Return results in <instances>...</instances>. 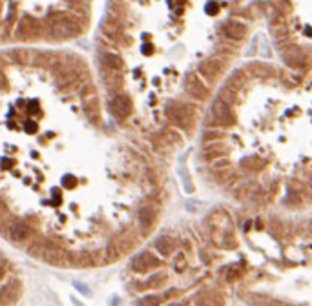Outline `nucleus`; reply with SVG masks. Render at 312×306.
Segmentation results:
<instances>
[{"label":"nucleus","instance_id":"obj_1","mask_svg":"<svg viewBox=\"0 0 312 306\" xmlns=\"http://www.w3.org/2000/svg\"><path fill=\"white\" fill-rule=\"evenodd\" d=\"M48 33L51 39L55 40H68L73 39L77 35L84 31V24L80 22V18L69 13H59V15H51L48 18Z\"/></svg>","mask_w":312,"mask_h":306},{"label":"nucleus","instance_id":"obj_2","mask_svg":"<svg viewBox=\"0 0 312 306\" xmlns=\"http://www.w3.org/2000/svg\"><path fill=\"white\" fill-rule=\"evenodd\" d=\"M44 35V26L40 20L33 17H22L15 29V39L18 40H35Z\"/></svg>","mask_w":312,"mask_h":306},{"label":"nucleus","instance_id":"obj_3","mask_svg":"<svg viewBox=\"0 0 312 306\" xmlns=\"http://www.w3.org/2000/svg\"><path fill=\"white\" fill-rule=\"evenodd\" d=\"M108 108L117 120H126L131 115L133 104H131L130 95H126V93H115V95L112 97V101H110Z\"/></svg>","mask_w":312,"mask_h":306},{"label":"nucleus","instance_id":"obj_4","mask_svg":"<svg viewBox=\"0 0 312 306\" xmlns=\"http://www.w3.org/2000/svg\"><path fill=\"white\" fill-rule=\"evenodd\" d=\"M7 235H9V239H11L13 243L24 244L31 239V235H33V228H31V224H28L26 221H13V222H9Z\"/></svg>","mask_w":312,"mask_h":306},{"label":"nucleus","instance_id":"obj_5","mask_svg":"<svg viewBox=\"0 0 312 306\" xmlns=\"http://www.w3.org/2000/svg\"><path fill=\"white\" fill-rule=\"evenodd\" d=\"M159 264H161V261L153 254H150V252H141V254H137L135 257L131 259L130 268L137 273H146L148 270L157 268Z\"/></svg>","mask_w":312,"mask_h":306},{"label":"nucleus","instance_id":"obj_6","mask_svg":"<svg viewBox=\"0 0 312 306\" xmlns=\"http://www.w3.org/2000/svg\"><path fill=\"white\" fill-rule=\"evenodd\" d=\"M22 294V286L18 281H9V283L0 286V306H11L13 303H17L18 297Z\"/></svg>","mask_w":312,"mask_h":306},{"label":"nucleus","instance_id":"obj_7","mask_svg":"<svg viewBox=\"0 0 312 306\" xmlns=\"http://www.w3.org/2000/svg\"><path fill=\"white\" fill-rule=\"evenodd\" d=\"M212 117H214V120L219 122V124H234V120H236L230 106H228L227 102H223L221 99H217V101L214 102V106H212Z\"/></svg>","mask_w":312,"mask_h":306},{"label":"nucleus","instance_id":"obj_8","mask_svg":"<svg viewBox=\"0 0 312 306\" xmlns=\"http://www.w3.org/2000/svg\"><path fill=\"white\" fill-rule=\"evenodd\" d=\"M165 115L166 119L174 122V124H185L190 120V109L187 106H181V104H170V106H166L165 109Z\"/></svg>","mask_w":312,"mask_h":306},{"label":"nucleus","instance_id":"obj_9","mask_svg":"<svg viewBox=\"0 0 312 306\" xmlns=\"http://www.w3.org/2000/svg\"><path fill=\"white\" fill-rule=\"evenodd\" d=\"M137 222H139L142 233H148L152 230L153 222H155V210L152 206H141L137 210Z\"/></svg>","mask_w":312,"mask_h":306},{"label":"nucleus","instance_id":"obj_10","mask_svg":"<svg viewBox=\"0 0 312 306\" xmlns=\"http://www.w3.org/2000/svg\"><path fill=\"white\" fill-rule=\"evenodd\" d=\"M185 90H187V93L195 97V99H204V97H206V88H204L203 82L193 73L187 75V79H185Z\"/></svg>","mask_w":312,"mask_h":306},{"label":"nucleus","instance_id":"obj_11","mask_svg":"<svg viewBox=\"0 0 312 306\" xmlns=\"http://www.w3.org/2000/svg\"><path fill=\"white\" fill-rule=\"evenodd\" d=\"M84 113L93 124L99 122V119H101V104H99V97L97 95L86 97L84 99Z\"/></svg>","mask_w":312,"mask_h":306},{"label":"nucleus","instance_id":"obj_12","mask_svg":"<svg viewBox=\"0 0 312 306\" xmlns=\"http://www.w3.org/2000/svg\"><path fill=\"white\" fill-rule=\"evenodd\" d=\"M115 248L119 250V254H125L128 250H131L135 246V239H133V233H130V230H123V232L117 235V239L114 241Z\"/></svg>","mask_w":312,"mask_h":306},{"label":"nucleus","instance_id":"obj_13","mask_svg":"<svg viewBox=\"0 0 312 306\" xmlns=\"http://www.w3.org/2000/svg\"><path fill=\"white\" fill-rule=\"evenodd\" d=\"M219 69H221V64H217L216 60H206L199 66V73L204 75L206 79H214L219 73Z\"/></svg>","mask_w":312,"mask_h":306},{"label":"nucleus","instance_id":"obj_14","mask_svg":"<svg viewBox=\"0 0 312 306\" xmlns=\"http://www.w3.org/2000/svg\"><path fill=\"white\" fill-rule=\"evenodd\" d=\"M223 31H225V35L227 37H230V39H243L245 35V26H241L239 22H227L225 26H223Z\"/></svg>","mask_w":312,"mask_h":306},{"label":"nucleus","instance_id":"obj_15","mask_svg":"<svg viewBox=\"0 0 312 306\" xmlns=\"http://www.w3.org/2000/svg\"><path fill=\"white\" fill-rule=\"evenodd\" d=\"M155 250L159 252L161 255H170L172 254V250H174V241H172L170 237H166V235H163V237H159L157 241H155Z\"/></svg>","mask_w":312,"mask_h":306},{"label":"nucleus","instance_id":"obj_16","mask_svg":"<svg viewBox=\"0 0 312 306\" xmlns=\"http://www.w3.org/2000/svg\"><path fill=\"white\" fill-rule=\"evenodd\" d=\"M102 60H104V66L108 69H112V71H117V69H123V58L119 57V55H115V53H104V57H102Z\"/></svg>","mask_w":312,"mask_h":306},{"label":"nucleus","instance_id":"obj_17","mask_svg":"<svg viewBox=\"0 0 312 306\" xmlns=\"http://www.w3.org/2000/svg\"><path fill=\"white\" fill-rule=\"evenodd\" d=\"M15 15H17V7H15V4H9L6 20H4V31H6V33H9V31H11V26L15 24Z\"/></svg>","mask_w":312,"mask_h":306},{"label":"nucleus","instance_id":"obj_18","mask_svg":"<svg viewBox=\"0 0 312 306\" xmlns=\"http://www.w3.org/2000/svg\"><path fill=\"white\" fill-rule=\"evenodd\" d=\"M121 257V254H119V250L115 248V244L112 243L108 246V248L104 250V262H112V261H117Z\"/></svg>","mask_w":312,"mask_h":306},{"label":"nucleus","instance_id":"obj_19","mask_svg":"<svg viewBox=\"0 0 312 306\" xmlns=\"http://www.w3.org/2000/svg\"><path fill=\"white\" fill-rule=\"evenodd\" d=\"M141 306H159V297H155V295H146V297L141 301Z\"/></svg>","mask_w":312,"mask_h":306},{"label":"nucleus","instance_id":"obj_20","mask_svg":"<svg viewBox=\"0 0 312 306\" xmlns=\"http://www.w3.org/2000/svg\"><path fill=\"white\" fill-rule=\"evenodd\" d=\"M159 281H165V273H155L146 281V286H157Z\"/></svg>","mask_w":312,"mask_h":306},{"label":"nucleus","instance_id":"obj_21","mask_svg":"<svg viewBox=\"0 0 312 306\" xmlns=\"http://www.w3.org/2000/svg\"><path fill=\"white\" fill-rule=\"evenodd\" d=\"M9 90V82H7L6 73L0 69V91H7Z\"/></svg>","mask_w":312,"mask_h":306},{"label":"nucleus","instance_id":"obj_22","mask_svg":"<svg viewBox=\"0 0 312 306\" xmlns=\"http://www.w3.org/2000/svg\"><path fill=\"white\" fill-rule=\"evenodd\" d=\"M77 182H75V177L73 175H64L62 177V186L64 188H73Z\"/></svg>","mask_w":312,"mask_h":306},{"label":"nucleus","instance_id":"obj_23","mask_svg":"<svg viewBox=\"0 0 312 306\" xmlns=\"http://www.w3.org/2000/svg\"><path fill=\"white\" fill-rule=\"evenodd\" d=\"M24 130L28 131V133H37V131H39V124L33 122V120H28L26 126H24Z\"/></svg>","mask_w":312,"mask_h":306},{"label":"nucleus","instance_id":"obj_24","mask_svg":"<svg viewBox=\"0 0 312 306\" xmlns=\"http://www.w3.org/2000/svg\"><path fill=\"white\" fill-rule=\"evenodd\" d=\"M28 111H29V113H33V115L39 113V111H40V109H39V102H37V101L28 102Z\"/></svg>","mask_w":312,"mask_h":306},{"label":"nucleus","instance_id":"obj_25","mask_svg":"<svg viewBox=\"0 0 312 306\" xmlns=\"http://www.w3.org/2000/svg\"><path fill=\"white\" fill-rule=\"evenodd\" d=\"M204 9H206V13H208V15H216L217 9H219V7H217L216 2H208V4H206V7H204Z\"/></svg>","mask_w":312,"mask_h":306},{"label":"nucleus","instance_id":"obj_26","mask_svg":"<svg viewBox=\"0 0 312 306\" xmlns=\"http://www.w3.org/2000/svg\"><path fill=\"white\" fill-rule=\"evenodd\" d=\"M0 164L4 166V168H11V166L15 164V160L9 159V157H2V160H0Z\"/></svg>","mask_w":312,"mask_h":306},{"label":"nucleus","instance_id":"obj_27","mask_svg":"<svg viewBox=\"0 0 312 306\" xmlns=\"http://www.w3.org/2000/svg\"><path fill=\"white\" fill-rule=\"evenodd\" d=\"M73 286H75V288H77V290H80L82 294H86V295L90 294V288H88V286H84V284L77 283V281H75V283H73Z\"/></svg>","mask_w":312,"mask_h":306},{"label":"nucleus","instance_id":"obj_28","mask_svg":"<svg viewBox=\"0 0 312 306\" xmlns=\"http://www.w3.org/2000/svg\"><path fill=\"white\" fill-rule=\"evenodd\" d=\"M177 270L181 272V270H185V259H183V255H179L177 257Z\"/></svg>","mask_w":312,"mask_h":306},{"label":"nucleus","instance_id":"obj_29","mask_svg":"<svg viewBox=\"0 0 312 306\" xmlns=\"http://www.w3.org/2000/svg\"><path fill=\"white\" fill-rule=\"evenodd\" d=\"M144 53H146V55H150V53H152V46H144Z\"/></svg>","mask_w":312,"mask_h":306},{"label":"nucleus","instance_id":"obj_30","mask_svg":"<svg viewBox=\"0 0 312 306\" xmlns=\"http://www.w3.org/2000/svg\"><path fill=\"white\" fill-rule=\"evenodd\" d=\"M4 273H6V270H4V264H2V262H0V279L4 277Z\"/></svg>","mask_w":312,"mask_h":306},{"label":"nucleus","instance_id":"obj_31","mask_svg":"<svg viewBox=\"0 0 312 306\" xmlns=\"http://www.w3.org/2000/svg\"><path fill=\"white\" fill-rule=\"evenodd\" d=\"M168 306H185V305H183V303H170Z\"/></svg>","mask_w":312,"mask_h":306},{"label":"nucleus","instance_id":"obj_32","mask_svg":"<svg viewBox=\"0 0 312 306\" xmlns=\"http://www.w3.org/2000/svg\"><path fill=\"white\" fill-rule=\"evenodd\" d=\"M201 306H214L212 303H204V305H201Z\"/></svg>","mask_w":312,"mask_h":306}]
</instances>
